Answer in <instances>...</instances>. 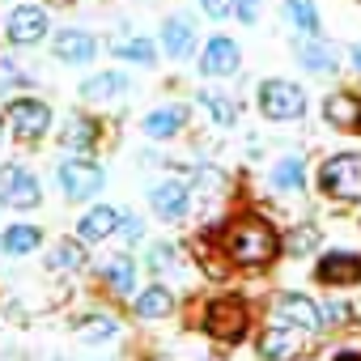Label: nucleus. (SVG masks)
<instances>
[{
	"instance_id": "f257e3e1",
	"label": "nucleus",
	"mask_w": 361,
	"mask_h": 361,
	"mask_svg": "<svg viewBox=\"0 0 361 361\" xmlns=\"http://www.w3.org/2000/svg\"><path fill=\"white\" fill-rule=\"evenodd\" d=\"M276 251H281V243H276L272 226L259 221V217H243V221L230 230V259H234V264L255 268V264H268Z\"/></svg>"
},
{
	"instance_id": "f03ea898",
	"label": "nucleus",
	"mask_w": 361,
	"mask_h": 361,
	"mask_svg": "<svg viewBox=\"0 0 361 361\" xmlns=\"http://www.w3.org/2000/svg\"><path fill=\"white\" fill-rule=\"evenodd\" d=\"M319 188L331 200H361V157L357 153H336L319 166Z\"/></svg>"
},
{
	"instance_id": "7ed1b4c3",
	"label": "nucleus",
	"mask_w": 361,
	"mask_h": 361,
	"mask_svg": "<svg viewBox=\"0 0 361 361\" xmlns=\"http://www.w3.org/2000/svg\"><path fill=\"white\" fill-rule=\"evenodd\" d=\"M259 111L276 123L285 119H302L306 115V94L293 81H264L259 85Z\"/></svg>"
},
{
	"instance_id": "20e7f679",
	"label": "nucleus",
	"mask_w": 361,
	"mask_h": 361,
	"mask_svg": "<svg viewBox=\"0 0 361 361\" xmlns=\"http://www.w3.org/2000/svg\"><path fill=\"white\" fill-rule=\"evenodd\" d=\"M60 188H64L68 200H90V196H98L106 188V174H102V166L73 157V161L60 166Z\"/></svg>"
},
{
	"instance_id": "39448f33",
	"label": "nucleus",
	"mask_w": 361,
	"mask_h": 361,
	"mask_svg": "<svg viewBox=\"0 0 361 361\" xmlns=\"http://www.w3.org/2000/svg\"><path fill=\"white\" fill-rule=\"evenodd\" d=\"M0 200H5L9 209H35L43 200L39 178L26 166H5V170H0Z\"/></svg>"
},
{
	"instance_id": "423d86ee",
	"label": "nucleus",
	"mask_w": 361,
	"mask_h": 361,
	"mask_svg": "<svg viewBox=\"0 0 361 361\" xmlns=\"http://www.w3.org/2000/svg\"><path fill=\"white\" fill-rule=\"evenodd\" d=\"M9 128H13L18 140H39L51 128V106L39 102V98H18L9 106Z\"/></svg>"
},
{
	"instance_id": "0eeeda50",
	"label": "nucleus",
	"mask_w": 361,
	"mask_h": 361,
	"mask_svg": "<svg viewBox=\"0 0 361 361\" xmlns=\"http://www.w3.org/2000/svg\"><path fill=\"white\" fill-rule=\"evenodd\" d=\"M204 327H209L213 340L238 344V340L247 336V310H243L238 302H213V306L204 310Z\"/></svg>"
},
{
	"instance_id": "6e6552de",
	"label": "nucleus",
	"mask_w": 361,
	"mask_h": 361,
	"mask_svg": "<svg viewBox=\"0 0 361 361\" xmlns=\"http://www.w3.org/2000/svg\"><path fill=\"white\" fill-rule=\"evenodd\" d=\"M5 35H9L13 47H35V43L47 39V13L39 5H18L5 22Z\"/></svg>"
},
{
	"instance_id": "1a4fd4ad",
	"label": "nucleus",
	"mask_w": 361,
	"mask_h": 361,
	"mask_svg": "<svg viewBox=\"0 0 361 361\" xmlns=\"http://www.w3.org/2000/svg\"><path fill=\"white\" fill-rule=\"evenodd\" d=\"M149 204H153V213L161 221H178L188 213V204H192V192H188L183 178H161V183L149 188Z\"/></svg>"
},
{
	"instance_id": "9d476101",
	"label": "nucleus",
	"mask_w": 361,
	"mask_h": 361,
	"mask_svg": "<svg viewBox=\"0 0 361 361\" xmlns=\"http://www.w3.org/2000/svg\"><path fill=\"white\" fill-rule=\"evenodd\" d=\"M276 319H285V323L298 327V331L323 327V310H319L310 298H302V293H281V298H276Z\"/></svg>"
},
{
	"instance_id": "9b49d317",
	"label": "nucleus",
	"mask_w": 361,
	"mask_h": 361,
	"mask_svg": "<svg viewBox=\"0 0 361 361\" xmlns=\"http://www.w3.org/2000/svg\"><path fill=\"white\" fill-rule=\"evenodd\" d=\"M238 64H243V51H238L234 39H226V35L209 39V47H204V56H200V68H204L209 77H230V73H238Z\"/></svg>"
},
{
	"instance_id": "f8f14e48",
	"label": "nucleus",
	"mask_w": 361,
	"mask_h": 361,
	"mask_svg": "<svg viewBox=\"0 0 361 361\" xmlns=\"http://www.w3.org/2000/svg\"><path fill=\"white\" fill-rule=\"evenodd\" d=\"M319 281L323 285H357L361 281V255L353 251H327L319 264Z\"/></svg>"
},
{
	"instance_id": "ddd939ff",
	"label": "nucleus",
	"mask_w": 361,
	"mask_h": 361,
	"mask_svg": "<svg viewBox=\"0 0 361 361\" xmlns=\"http://www.w3.org/2000/svg\"><path fill=\"white\" fill-rule=\"evenodd\" d=\"M51 51H56V60H64V64H90L94 51H98V39L85 35V30H60Z\"/></svg>"
},
{
	"instance_id": "4468645a",
	"label": "nucleus",
	"mask_w": 361,
	"mask_h": 361,
	"mask_svg": "<svg viewBox=\"0 0 361 361\" xmlns=\"http://www.w3.org/2000/svg\"><path fill=\"white\" fill-rule=\"evenodd\" d=\"M302 353V336H298V327H268L264 336H259V357L264 361H285V357H298Z\"/></svg>"
},
{
	"instance_id": "2eb2a0df",
	"label": "nucleus",
	"mask_w": 361,
	"mask_h": 361,
	"mask_svg": "<svg viewBox=\"0 0 361 361\" xmlns=\"http://www.w3.org/2000/svg\"><path fill=\"white\" fill-rule=\"evenodd\" d=\"M161 47H166V56H174V60H188L192 47H196V22H192V18H166V26H161Z\"/></svg>"
},
{
	"instance_id": "dca6fc26",
	"label": "nucleus",
	"mask_w": 361,
	"mask_h": 361,
	"mask_svg": "<svg viewBox=\"0 0 361 361\" xmlns=\"http://www.w3.org/2000/svg\"><path fill=\"white\" fill-rule=\"evenodd\" d=\"M115 230H119V213L106 209V204L90 209V213L77 221V238H81V243H102V238H111Z\"/></svg>"
},
{
	"instance_id": "f3484780",
	"label": "nucleus",
	"mask_w": 361,
	"mask_h": 361,
	"mask_svg": "<svg viewBox=\"0 0 361 361\" xmlns=\"http://www.w3.org/2000/svg\"><path fill=\"white\" fill-rule=\"evenodd\" d=\"M183 123H188V106H157L153 115H145V132L157 136V140L183 132Z\"/></svg>"
},
{
	"instance_id": "a211bd4d",
	"label": "nucleus",
	"mask_w": 361,
	"mask_h": 361,
	"mask_svg": "<svg viewBox=\"0 0 361 361\" xmlns=\"http://www.w3.org/2000/svg\"><path fill=\"white\" fill-rule=\"evenodd\" d=\"M323 115L336 123V128H361V98L353 94H331L323 102Z\"/></svg>"
},
{
	"instance_id": "6ab92c4d",
	"label": "nucleus",
	"mask_w": 361,
	"mask_h": 361,
	"mask_svg": "<svg viewBox=\"0 0 361 361\" xmlns=\"http://www.w3.org/2000/svg\"><path fill=\"white\" fill-rule=\"evenodd\" d=\"M115 94H128V77L123 73H98L81 85V98L85 102H102V98H115Z\"/></svg>"
},
{
	"instance_id": "aec40b11",
	"label": "nucleus",
	"mask_w": 361,
	"mask_h": 361,
	"mask_svg": "<svg viewBox=\"0 0 361 361\" xmlns=\"http://www.w3.org/2000/svg\"><path fill=\"white\" fill-rule=\"evenodd\" d=\"M39 243H43V234L35 226H9L5 234H0V251L5 255H30Z\"/></svg>"
},
{
	"instance_id": "412c9836",
	"label": "nucleus",
	"mask_w": 361,
	"mask_h": 361,
	"mask_svg": "<svg viewBox=\"0 0 361 361\" xmlns=\"http://www.w3.org/2000/svg\"><path fill=\"white\" fill-rule=\"evenodd\" d=\"M298 64L310 68V73H331V68H336V51H331L327 43L306 39V43H298Z\"/></svg>"
},
{
	"instance_id": "4be33fe9",
	"label": "nucleus",
	"mask_w": 361,
	"mask_h": 361,
	"mask_svg": "<svg viewBox=\"0 0 361 361\" xmlns=\"http://www.w3.org/2000/svg\"><path fill=\"white\" fill-rule=\"evenodd\" d=\"M272 188H276V192H302V188H306L302 157H285V161L272 166Z\"/></svg>"
},
{
	"instance_id": "5701e85b",
	"label": "nucleus",
	"mask_w": 361,
	"mask_h": 361,
	"mask_svg": "<svg viewBox=\"0 0 361 361\" xmlns=\"http://www.w3.org/2000/svg\"><path fill=\"white\" fill-rule=\"evenodd\" d=\"M81 264H85L81 238H64V243H56V251L47 255V268H51V272H73V268H81Z\"/></svg>"
},
{
	"instance_id": "b1692460",
	"label": "nucleus",
	"mask_w": 361,
	"mask_h": 361,
	"mask_svg": "<svg viewBox=\"0 0 361 361\" xmlns=\"http://www.w3.org/2000/svg\"><path fill=\"white\" fill-rule=\"evenodd\" d=\"M170 306H174V298H170V289H161V285H149V289L136 298V314H140V319H161V314H170Z\"/></svg>"
},
{
	"instance_id": "393cba45",
	"label": "nucleus",
	"mask_w": 361,
	"mask_h": 361,
	"mask_svg": "<svg viewBox=\"0 0 361 361\" xmlns=\"http://www.w3.org/2000/svg\"><path fill=\"white\" fill-rule=\"evenodd\" d=\"M106 285H111V293L128 298V293H132V285H136V264H132L128 255L111 259V264H106Z\"/></svg>"
},
{
	"instance_id": "a878e982",
	"label": "nucleus",
	"mask_w": 361,
	"mask_h": 361,
	"mask_svg": "<svg viewBox=\"0 0 361 361\" xmlns=\"http://www.w3.org/2000/svg\"><path fill=\"white\" fill-rule=\"evenodd\" d=\"M94 136H98V128H94L85 115H77V119H68V128H64V149L85 153V149L94 145Z\"/></svg>"
},
{
	"instance_id": "bb28decb",
	"label": "nucleus",
	"mask_w": 361,
	"mask_h": 361,
	"mask_svg": "<svg viewBox=\"0 0 361 361\" xmlns=\"http://www.w3.org/2000/svg\"><path fill=\"white\" fill-rule=\"evenodd\" d=\"M285 18H289V26H298V30H306V35H314V30H319L314 0H285Z\"/></svg>"
},
{
	"instance_id": "cd10ccee",
	"label": "nucleus",
	"mask_w": 361,
	"mask_h": 361,
	"mask_svg": "<svg viewBox=\"0 0 361 361\" xmlns=\"http://www.w3.org/2000/svg\"><path fill=\"white\" fill-rule=\"evenodd\" d=\"M115 56H119V60H132V64H153V60H157V47H153L149 39H128V43L115 47Z\"/></svg>"
},
{
	"instance_id": "c85d7f7f",
	"label": "nucleus",
	"mask_w": 361,
	"mask_h": 361,
	"mask_svg": "<svg viewBox=\"0 0 361 361\" xmlns=\"http://www.w3.org/2000/svg\"><path fill=\"white\" fill-rule=\"evenodd\" d=\"M200 102L213 111V119H217L221 128H230V123L238 119V106H234V98H221V94H213V90H209V94H200Z\"/></svg>"
},
{
	"instance_id": "c756f323",
	"label": "nucleus",
	"mask_w": 361,
	"mask_h": 361,
	"mask_svg": "<svg viewBox=\"0 0 361 361\" xmlns=\"http://www.w3.org/2000/svg\"><path fill=\"white\" fill-rule=\"evenodd\" d=\"M77 336L81 340H111L115 336V319H106V314H94V319H85V323H77Z\"/></svg>"
},
{
	"instance_id": "7c9ffc66",
	"label": "nucleus",
	"mask_w": 361,
	"mask_h": 361,
	"mask_svg": "<svg viewBox=\"0 0 361 361\" xmlns=\"http://www.w3.org/2000/svg\"><path fill=\"white\" fill-rule=\"evenodd\" d=\"M314 243H319V230H314V226H302V230L289 238V251H293V255H306Z\"/></svg>"
},
{
	"instance_id": "2f4dec72",
	"label": "nucleus",
	"mask_w": 361,
	"mask_h": 361,
	"mask_svg": "<svg viewBox=\"0 0 361 361\" xmlns=\"http://www.w3.org/2000/svg\"><path fill=\"white\" fill-rule=\"evenodd\" d=\"M170 264H174V247H170V243L149 247V268H153V272H166Z\"/></svg>"
},
{
	"instance_id": "473e14b6",
	"label": "nucleus",
	"mask_w": 361,
	"mask_h": 361,
	"mask_svg": "<svg viewBox=\"0 0 361 361\" xmlns=\"http://www.w3.org/2000/svg\"><path fill=\"white\" fill-rule=\"evenodd\" d=\"M348 319H353V310H348L344 302H331V306H323V323H327V327H344Z\"/></svg>"
},
{
	"instance_id": "72a5a7b5",
	"label": "nucleus",
	"mask_w": 361,
	"mask_h": 361,
	"mask_svg": "<svg viewBox=\"0 0 361 361\" xmlns=\"http://www.w3.org/2000/svg\"><path fill=\"white\" fill-rule=\"evenodd\" d=\"M200 9H204V18L221 22V18H230V13H234V0H200Z\"/></svg>"
},
{
	"instance_id": "f704fd0d",
	"label": "nucleus",
	"mask_w": 361,
	"mask_h": 361,
	"mask_svg": "<svg viewBox=\"0 0 361 361\" xmlns=\"http://www.w3.org/2000/svg\"><path fill=\"white\" fill-rule=\"evenodd\" d=\"M234 18L247 22V26H255L259 22V0H234Z\"/></svg>"
},
{
	"instance_id": "c9c22d12",
	"label": "nucleus",
	"mask_w": 361,
	"mask_h": 361,
	"mask_svg": "<svg viewBox=\"0 0 361 361\" xmlns=\"http://www.w3.org/2000/svg\"><path fill=\"white\" fill-rule=\"evenodd\" d=\"M119 230H123V238H140V221L132 213H119Z\"/></svg>"
},
{
	"instance_id": "e433bc0d",
	"label": "nucleus",
	"mask_w": 361,
	"mask_h": 361,
	"mask_svg": "<svg viewBox=\"0 0 361 361\" xmlns=\"http://www.w3.org/2000/svg\"><path fill=\"white\" fill-rule=\"evenodd\" d=\"M336 361H361V357H357V353H340Z\"/></svg>"
},
{
	"instance_id": "4c0bfd02",
	"label": "nucleus",
	"mask_w": 361,
	"mask_h": 361,
	"mask_svg": "<svg viewBox=\"0 0 361 361\" xmlns=\"http://www.w3.org/2000/svg\"><path fill=\"white\" fill-rule=\"evenodd\" d=\"M353 64H357V73H361V47H357V51H353Z\"/></svg>"
},
{
	"instance_id": "58836bf2",
	"label": "nucleus",
	"mask_w": 361,
	"mask_h": 361,
	"mask_svg": "<svg viewBox=\"0 0 361 361\" xmlns=\"http://www.w3.org/2000/svg\"><path fill=\"white\" fill-rule=\"evenodd\" d=\"M51 5H73V0H51Z\"/></svg>"
},
{
	"instance_id": "ea45409f",
	"label": "nucleus",
	"mask_w": 361,
	"mask_h": 361,
	"mask_svg": "<svg viewBox=\"0 0 361 361\" xmlns=\"http://www.w3.org/2000/svg\"><path fill=\"white\" fill-rule=\"evenodd\" d=\"M0 132H5V123H0Z\"/></svg>"
}]
</instances>
